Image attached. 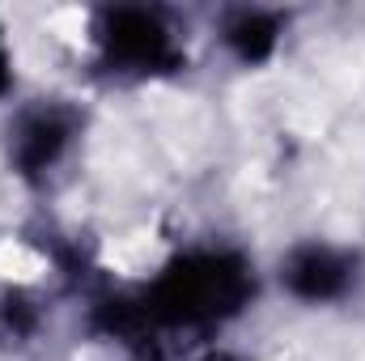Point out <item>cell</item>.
<instances>
[{
    "mask_svg": "<svg viewBox=\"0 0 365 361\" xmlns=\"http://www.w3.org/2000/svg\"><path fill=\"white\" fill-rule=\"evenodd\" d=\"M251 293V272L238 255L225 251H200L182 255L179 264L158 276V285L145 298V319L162 323H212L221 315H234Z\"/></svg>",
    "mask_w": 365,
    "mask_h": 361,
    "instance_id": "cell-1",
    "label": "cell"
},
{
    "mask_svg": "<svg viewBox=\"0 0 365 361\" xmlns=\"http://www.w3.org/2000/svg\"><path fill=\"white\" fill-rule=\"evenodd\" d=\"M73 136V119L56 106H38V111H26L13 128V158L21 171H47L64 145Z\"/></svg>",
    "mask_w": 365,
    "mask_h": 361,
    "instance_id": "cell-4",
    "label": "cell"
},
{
    "mask_svg": "<svg viewBox=\"0 0 365 361\" xmlns=\"http://www.w3.org/2000/svg\"><path fill=\"white\" fill-rule=\"evenodd\" d=\"M225 43H230V51H234L242 64H259V60L272 56L276 43H280V21H276L272 13L242 9V13L230 17V26H225Z\"/></svg>",
    "mask_w": 365,
    "mask_h": 361,
    "instance_id": "cell-5",
    "label": "cell"
},
{
    "mask_svg": "<svg viewBox=\"0 0 365 361\" xmlns=\"http://www.w3.org/2000/svg\"><path fill=\"white\" fill-rule=\"evenodd\" d=\"M102 56L123 73H158L179 60L170 26L149 9H110L102 21Z\"/></svg>",
    "mask_w": 365,
    "mask_h": 361,
    "instance_id": "cell-2",
    "label": "cell"
},
{
    "mask_svg": "<svg viewBox=\"0 0 365 361\" xmlns=\"http://www.w3.org/2000/svg\"><path fill=\"white\" fill-rule=\"evenodd\" d=\"M9 81H13V64H9V51H4V43H0V93L9 90Z\"/></svg>",
    "mask_w": 365,
    "mask_h": 361,
    "instance_id": "cell-6",
    "label": "cell"
},
{
    "mask_svg": "<svg viewBox=\"0 0 365 361\" xmlns=\"http://www.w3.org/2000/svg\"><path fill=\"white\" fill-rule=\"evenodd\" d=\"M280 280L302 302H336L353 289L357 268H353V255H344L336 247H323V243H310V247H297L284 260Z\"/></svg>",
    "mask_w": 365,
    "mask_h": 361,
    "instance_id": "cell-3",
    "label": "cell"
}]
</instances>
